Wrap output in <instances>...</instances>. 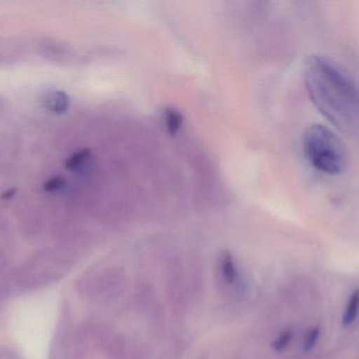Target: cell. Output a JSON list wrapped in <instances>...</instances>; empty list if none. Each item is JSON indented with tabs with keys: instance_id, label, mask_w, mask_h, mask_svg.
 <instances>
[{
	"instance_id": "obj_1",
	"label": "cell",
	"mask_w": 359,
	"mask_h": 359,
	"mask_svg": "<svg viewBox=\"0 0 359 359\" xmlns=\"http://www.w3.org/2000/svg\"><path fill=\"white\" fill-rule=\"evenodd\" d=\"M304 83L317 110L338 131H358V96L351 75L330 58L313 55L304 65Z\"/></svg>"
},
{
	"instance_id": "obj_2",
	"label": "cell",
	"mask_w": 359,
	"mask_h": 359,
	"mask_svg": "<svg viewBox=\"0 0 359 359\" xmlns=\"http://www.w3.org/2000/svg\"><path fill=\"white\" fill-rule=\"evenodd\" d=\"M304 156L317 171L338 175L346 163V152L340 138L329 128L312 125L302 138Z\"/></svg>"
},
{
	"instance_id": "obj_3",
	"label": "cell",
	"mask_w": 359,
	"mask_h": 359,
	"mask_svg": "<svg viewBox=\"0 0 359 359\" xmlns=\"http://www.w3.org/2000/svg\"><path fill=\"white\" fill-rule=\"evenodd\" d=\"M46 106L52 112L62 114L68 110L70 106V98L65 92L56 91L52 92L46 98Z\"/></svg>"
},
{
	"instance_id": "obj_4",
	"label": "cell",
	"mask_w": 359,
	"mask_h": 359,
	"mask_svg": "<svg viewBox=\"0 0 359 359\" xmlns=\"http://www.w3.org/2000/svg\"><path fill=\"white\" fill-rule=\"evenodd\" d=\"M163 121H165L167 131L171 135H175L182 128L184 117L180 114V111L176 110V109L168 108L165 109V113H163Z\"/></svg>"
},
{
	"instance_id": "obj_5",
	"label": "cell",
	"mask_w": 359,
	"mask_h": 359,
	"mask_svg": "<svg viewBox=\"0 0 359 359\" xmlns=\"http://www.w3.org/2000/svg\"><path fill=\"white\" fill-rule=\"evenodd\" d=\"M222 272L224 280L228 283H233L237 278V269L234 259L229 252H224L222 258Z\"/></svg>"
},
{
	"instance_id": "obj_6",
	"label": "cell",
	"mask_w": 359,
	"mask_h": 359,
	"mask_svg": "<svg viewBox=\"0 0 359 359\" xmlns=\"http://www.w3.org/2000/svg\"><path fill=\"white\" fill-rule=\"evenodd\" d=\"M358 290H355L354 293L352 294L350 299H348V304H346V312H344V317H342V323H344V325H346V327L352 325L353 321L356 318L357 311H358Z\"/></svg>"
},
{
	"instance_id": "obj_7",
	"label": "cell",
	"mask_w": 359,
	"mask_h": 359,
	"mask_svg": "<svg viewBox=\"0 0 359 359\" xmlns=\"http://www.w3.org/2000/svg\"><path fill=\"white\" fill-rule=\"evenodd\" d=\"M90 155H91V150L90 149H83V150L75 153V154H73L72 156L67 159V170L74 172L81 169L83 163L90 158Z\"/></svg>"
},
{
	"instance_id": "obj_8",
	"label": "cell",
	"mask_w": 359,
	"mask_h": 359,
	"mask_svg": "<svg viewBox=\"0 0 359 359\" xmlns=\"http://www.w3.org/2000/svg\"><path fill=\"white\" fill-rule=\"evenodd\" d=\"M292 337H293V332H283V333L277 337V339L273 342V348H274L275 351H277V352H281V351L285 350V348L289 346L290 342H291Z\"/></svg>"
},
{
	"instance_id": "obj_9",
	"label": "cell",
	"mask_w": 359,
	"mask_h": 359,
	"mask_svg": "<svg viewBox=\"0 0 359 359\" xmlns=\"http://www.w3.org/2000/svg\"><path fill=\"white\" fill-rule=\"evenodd\" d=\"M319 334H320V329L318 327H312L310 331L306 333V337H304V350L306 352L312 350L316 344L317 340H318Z\"/></svg>"
},
{
	"instance_id": "obj_10",
	"label": "cell",
	"mask_w": 359,
	"mask_h": 359,
	"mask_svg": "<svg viewBox=\"0 0 359 359\" xmlns=\"http://www.w3.org/2000/svg\"><path fill=\"white\" fill-rule=\"evenodd\" d=\"M65 184H66V182H65L64 178L60 177V176H55V177H52L47 180L43 184V189L45 192L53 193L60 190Z\"/></svg>"
},
{
	"instance_id": "obj_11",
	"label": "cell",
	"mask_w": 359,
	"mask_h": 359,
	"mask_svg": "<svg viewBox=\"0 0 359 359\" xmlns=\"http://www.w3.org/2000/svg\"><path fill=\"white\" fill-rule=\"evenodd\" d=\"M16 190L15 189H11V190L6 191L5 193H3V195H1V198L7 199L10 198V197L13 196L14 194H15Z\"/></svg>"
}]
</instances>
